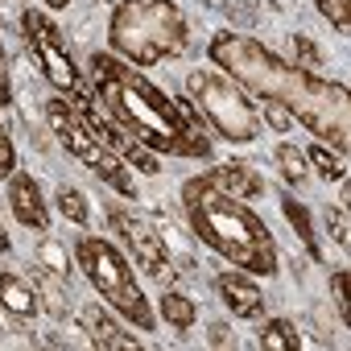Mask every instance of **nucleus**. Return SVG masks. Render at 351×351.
<instances>
[{
  "mask_svg": "<svg viewBox=\"0 0 351 351\" xmlns=\"http://www.w3.org/2000/svg\"><path fill=\"white\" fill-rule=\"evenodd\" d=\"M207 58L215 62V71H223L228 79H236L261 104L285 108L298 124H306V132L314 141H322L339 157L351 149V95H347L343 83H330L318 71L285 62L265 42L232 34V29H223V34L211 38Z\"/></svg>",
  "mask_w": 351,
  "mask_h": 351,
  "instance_id": "nucleus-1",
  "label": "nucleus"
},
{
  "mask_svg": "<svg viewBox=\"0 0 351 351\" xmlns=\"http://www.w3.org/2000/svg\"><path fill=\"white\" fill-rule=\"evenodd\" d=\"M91 79H95V104H104V112L145 149L191 161L211 157V136L195 104L165 95L157 83H149L136 66H128L112 50L91 54Z\"/></svg>",
  "mask_w": 351,
  "mask_h": 351,
  "instance_id": "nucleus-2",
  "label": "nucleus"
},
{
  "mask_svg": "<svg viewBox=\"0 0 351 351\" xmlns=\"http://www.w3.org/2000/svg\"><path fill=\"white\" fill-rule=\"evenodd\" d=\"M182 211L191 232L219 252L232 269H244L252 277H273L277 273V240L269 232V223L236 195H223L219 186H211L203 173L182 186Z\"/></svg>",
  "mask_w": 351,
  "mask_h": 351,
  "instance_id": "nucleus-3",
  "label": "nucleus"
},
{
  "mask_svg": "<svg viewBox=\"0 0 351 351\" xmlns=\"http://www.w3.org/2000/svg\"><path fill=\"white\" fill-rule=\"evenodd\" d=\"M191 25L173 0H120L108 21V50L128 66H157L186 54Z\"/></svg>",
  "mask_w": 351,
  "mask_h": 351,
  "instance_id": "nucleus-4",
  "label": "nucleus"
},
{
  "mask_svg": "<svg viewBox=\"0 0 351 351\" xmlns=\"http://www.w3.org/2000/svg\"><path fill=\"white\" fill-rule=\"evenodd\" d=\"M75 265L83 269L87 285L99 293V302L108 310H116L120 318H128L136 330H153L157 318L145 302V289L136 281L132 261L124 256V248L108 236H75Z\"/></svg>",
  "mask_w": 351,
  "mask_h": 351,
  "instance_id": "nucleus-5",
  "label": "nucleus"
},
{
  "mask_svg": "<svg viewBox=\"0 0 351 351\" xmlns=\"http://www.w3.org/2000/svg\"><path fill=\"white\" fill-rule=\"evenodd\" d=\"M186 95L203 116V124L215 128V136H223L228 145H252L261 136V116L252 108V95L223 71H191Z\"/></svg>",
  "mask_w": 351,
  "mask_h": 351,
  "instance_id": "nucleus-6",
  "label": "nucleus"
},
{
  "mask_svg": "<svg viewBox=\"0 0 351 351\" xmlns=\"http://www.w3.org/2000/svg\"><path fill=\"white\" fill-rule=\"evenodd\" d=\"M46 124H50V132L58 136V145H62L75 161H83L104 186H112V191L124 195V199H136V178L128 173V165L87 128V120L79 116V108H75L71 99L50 95V99H46Z\"/></svg>",
  "mask_w": 351,
  "mask_h": 351,
  "instance_id": "nucleus-7",
  "label": "nucleus"
},
{
  "mask_svg": "<svg viewBox=\"0 0 351 351\" xmlns=\"http://www.w3.org/2000/svg\"><path fill=\"white\" fill-rule=\"evenodd\" d=\"M21 34H25V50H29L34 66L42 71V79H46L62 99H71L75 108L95 104V87H91L87 75L79 71V62H75V54H71V42L62 38V29H58L46 13L29 9V13L21 17Z\"/></svg>",
  "mask_w": 351,
  "mask_h": 351,
  "instance_id": "nucleus-8",
  "label": "nucleus"
},
{
  "mask_svg": "<svg viewBox=\"0 0 351 351\" xmlns=\"http://www.w3.org/2000/svg\"><path fill=\"white\" fill-rule=\"evenodd\" d=\"M104 219H108V232L116 236V244L124 248V256L145 269L149 277H165L169 269V248L161 240V232L136 215V207H124V203H104Z\"/></svg>",
  "mask_w": 351,
  "mask_h": 351,
  "instance_id": "nucleus-9",
  "label": "nucleus"
},
{
  "mask_svg": "<svg viewBox=\"0 0 351 351\" xmlns=\"http://www.w3.org/2000/svg\"><path fill=\"white\" fill-rule=\"evenodd\" d=\"M79 116L87 120V128L128 165V169H141V173H149V178H157V173H161V157L153 153V149H145L141 141H132L108 112H99V104H87V108H79Z\"/></svg>",
  "mask_w": 351,
  "mask_h": 351,
  "instance_id": "nucleus-10",
  "label": "nucleus"
},
{
  "mask_svg": "<svg viewBox=\"0 0 351 351\" xmlns=\"http://www.w3.org/2000/svg\"><path fill=\"white\" fill-rule=\"evenodd\" d=\"M9 211H13V219L21 223V228H29V232H50V203H46V195H42V186H38V178L29 169H13L9 173Z\"/></svg>",
  "mask_w": 351,
  "mask_h": 351,
  "instance_id": "nucleus-11",
  "label": "nucleus"
},
{
  "mask_svg": "<svg viewBox=\"0 0 351 351\" xmlns=\"http://www.w3.org/2000/svg\"><path fill=\"white\" fill-rule=\"evenodd\" d=\"M215 293H219V302L236 314V318H244V322H261L265 318V293H261V285H256V277L252 273H244V269H223L219 277H215Z\"/></svg>",
  "mask_w": 351,
  "mask_h": 351,
  "instance_id": "nucleus-12",
  "label": "nucleus"
},
{
  "mask_svg": "<svg viewBox=\"0 0 351 351\" xmlns=\"http://www.w3.org/2000/svg\"><path fill=\"white\" fill-rule=\"evenodd\" d=\"M203 178H207L211 186H219L223 195H236V199H244V203H252V199L265 195V178H261L252 165H244V161H223V165L207 169Z\"/></svg>",
  "mask_w": 351,
  "mask_h": 351,
  "instance_id": "nucleus-13",
  "label": "nucleus"
},
{
  "mask_svg": "<svg viewBox=\"0 0 351 351\" xmlns=\"http://www.w3.org/2000/svg\"><path fill=\"white\" fill-rule=\"evenodd\" d=\"M0 306H5V314H13V318H21V322L38 318V310H42L38 289H34L29 281H21L17 273H5V269H0Z\"/></svg>",
  "mask_w": 351,
  "mask_h": 351,
  "instance_id": "nucleus-14",
  "label": "nucleus"
},
{
  "mask_svg": "<svg viewBox=\"0 0 351 351\" xmlns=\"http://www.w3.org/2000/svg\"><path fill=\"white\" fill-rule=\"evenodd\" d=\"M281 215L289 219V228L298 232V240L306 244V252H310V261H322V244H318V232H314V219H310V211L289 195V191H281Z\"/></svg>",
  "mask_w": 351,
  "mask_h": 351,
  "instance_id": "nucleus-15",
  "label": "nucleus"
},
{
  "mask_svg": "<svg viewBox=\"0 0 351 351\" xmlns=\"http://www.w3.org/2000/svg\"><path fill=\"white\" fill-rule=\"evenodd\" d=\"M273 165H277V173H281L285 186H306V182H310V161H306V153H302L298 145H289V141H281V145L273 149Z\"/></svg>",
  "mask_w": 351,
  "mask_h": 351,
  "instance_id": "nucleus-16",
  "label": "nucleus"
},
{
  "mask_svg": "<svg viewBox=\"0 0 351 351\" xmlns=\"http://www.w3.org/2000/svg\"><path fill=\"white\" fill-rule=\"evenodd\" d=\"M38 302H42V310L46 314H54V318H66V302H71V293H66V277H58V273H50V269H42L38 265Z\"/></svg>",
  "mask_w": 351,
  "mask_h": 351,
  "instance_id": "nucleus-17",
  "label": "nucleus"
},
{
  "mask_svg": "<svg viewBox=\"0 0 351 351\" xmlns=\"http://www.w3.org/2000/svg\"><path fill=\"white\" fill-rule=\"evenodd\" d=\"M87 322H91V343L104 347V351H132V347H141V339H136V335H124L104 310H95Z\"/></svg>",
  "mask_w": 351,
  "mask_h": 351,
  "instance_id": "nucleus-18",
  "label": "nucleus"
},
{
  "mask_svg": "<svg viewBox=\"0 0 351 351\" xmlns=\"http://www.w3.org/2000/svg\"><path fill=\"white\" fill-rule=\"evenodd\" d=\"M256 347H265V351H302V335L293 330L289 318H269L256 330Z\"/></svg>",
  "mask_w": 351,
  "mask_h": 351,
  "instance_id": "nucleus-19",
  "label": "nucleus"
},
{
  "mask_svg": "<svg viewBox=\"0 0 351 351\" xmlns=\"http://www.w3.org/2000/svg\"><path fill=\"white\" fill-rule=\"evenodd\" d=\"M161 318L178 330V335H186L195 322H199V306L186 298V293H173V289H165L161 293Z\"/></svg>",
  "mask_w": 351,
  "mask_h": 351,
  "instance_id": "nucleus-20",
  "label": "nucleus"
},
{
  "mask_svg": "<svg viewBox=\"0 0 351 351\" xmlns=\"http://www.w3.org/2000/svg\"><path fill=\"white\" fill-rule=\"evenodd\" d=\"M302 153H306V161H310V169L318 173V178H326V182H343V173H347V169H343V157H339V153H330L322 141L306 145Z\"/></svg>",
  "mask_w": 351,
  "mask_h": 351,
  "instance_id": "nucleus-21",
  "label": "nucleus"
},
{
  "mask_svg": "<svg viewBox=\"0 0 351 351\" xmlns=\"http://www.w3.org/2000/svg\"><path fill=\"white\" fill-rule=\"evenodd\" d=\"M54 203H58V215H62L66 223H75V228H87V219H91V207H87V195H83V191H75V186H58Z\"/></svg>",
  "mask_w": 351,
  "mask_h": 351,
  "instance_id": "nucleus-22",
  "label": "nucleus"
},
{
  "mask_svg": "<svg viewBox=\"0 0 351 351\" xmlns=\"http://www.w3.org/2000/svg\"><path fill=\"white\" fill-rule=\"evenodd\" d=\"M38 265H42V269H50V273H58V277H71V261H66L62 244H58L50 232H42V244H38Z\"/></svg>",
  "mask_w": 351,
  "mask_h": 351,
  "instance_id": "nucleus-23",
  "label": "nucleus"
},
{
  "mask_svg": "<svg viewBox=\"0 0 351 351\" xmlns=\"http://www.w3.org/2000/svg\"><path fill=\"white\" fill-rule=\"evenodd\" d=\"M318 13L335 25V34H347L351 29V0H314Z\"/></svg>",
  "mask_w": 351,
  "mask_h": 351,
  "instance_id": "nucleus-24",
  "label": "nucleus"
},
{
  "mask_svg": "<svg viewBox=\"0 0 351 351\" xmlns=\"http://www.w3.org/2000/svg\"><path fill=\"white\" fill-rule=\"evenodd\" d=\"M13 169H17V149H13V136H9L5 120H0V182H5Z\"/></svg>",
  "mask_w": 351,
  "mask_h": 351,
  "instance_id": "nucleus-25",
  "label": "nucleus"
},
{
  "mask_svg": "<svg viewBox=\"0 0 351 351\" xmlns=\"http://www.w3.org/2000/svg\"><path fill=\"white\" fill-rule=\"evenodd\" d=\"M293 50H298V66H306V71H318V66H322V50H318L310 38L298 34V38H293Z\"/></svg>",
  "mask_w": 351,
  "mask_h": 351,
  "instance_id": "nucleus-26",
  "label": "nucleus"
},
{
  "mask_svg": "<svg viewBox=\"0 0 351 351\" xmlns=\"http://www.w3.org/2000/svg\"><path fill=\"white\" fill-rule=\"evenodd\" d=\"M326 228H330L335 244H339V248H347V207H343V203L326 211Z\"/></svg>",
  "mask_w": 351,
  "mask_h": 351,
  "instance_id": "nucleus-27",
  "label": "nucleus"
},
{
  "mask_svg": "<svg viewBox=\"0 0 351 351\" xmlns=\"http://www.w3.org/2000/svg\"><path fill=\"white\" fill-rule=\"evenodd\" d=\"M330 298H335L339 318L347 322V269H335V273H330Z\"/></svg>",
  "mask_w": 351,
  "mask_h": 351,
  "instance_id": "nucleus-28",
  "label": "nucleus"
},
{
  "mask_svg": "<svg viewBox=\"0 0 351 351\" xmlns=\"http://www.w3.org/2000/svg\"><path fill=\"white\" fill-rule=\"evenodd\" d=\"M0 104H13V75H9V54H5V38H0Z\"/></svg>",
  "mask_w": 351,
  "mask_h": 351,
  "instance_id": "nucleus-29",
  "label": "nucleus"
},
{
  "mask_svg": "<svg viewBox=\"0 0 351 351\" xmlns=\"http://www.w3.org/2000/svg\"><path fill=\"white\" fill-rule=\"evenodd\" d=\"M207 343H211V347H232V330H228L223 322H211V330H207Z\"/></svg>",
  "mask_w": 351,
  "mask_h": 351,
  "instance_id": "nucleus-30",
  "label": "nucleus"
},
{
  "mask_svg": "<svg viewBox=\"0 0 351 351\" xmlns=\"http://www.w3.org/2000/svg\"><path fill=\"white\" fill-rule=\"evenodd\" d=\"M0 252H5V256L13 252V240H9V232H5V223H0Z\"/></svg>",
  "mask_w": 351,
  "mask_h": 351,
  "instance_id": "nucleus-31",
  "label": "nucleus"
},
{
  "mask_svg": "<svg viewBox=\"0 0 351 351\" xmlns=\"http://www.w3.org/2000/svg\"><path fill=\"white\" fill-rule=\"evenodd\" d=\"M46 9H71V0H42Z\"/></svg>",
  "mask_w": 351,
  "mask_h": 351,
  "instance_id": "nucleus-32",
  "label": "nucleus"
}]
</instances>
